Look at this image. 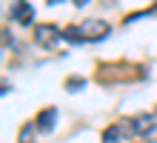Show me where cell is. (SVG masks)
Returning <instances> with one entry per match:
<instances>
[{
	"instance_id": "obj_4",
	"label": "cell",
	"mask_w": 157,
	"mask_h": 143,
	"mask_svg": "<svg viewBox=\"0 0 157 143\" xmlns=\"http://www.w3.org/2000/svg\"><path fill=\"white\" fill-rule=\"evenodd\" d=\"M57 117H60V114H57V109H54V106L43 109V112L37 114V120H34V123H37V132H52L54 123H57Z\"/></svg>"
},
{
	"instance_id": "obj_2",
	"label": "cell",
	"mask_w": 157,
	"mask_h": 143,
	"mask_svg": "<svg viewBox=\"0 0 157 143\" xmlns=\"http://www.w3.org/2000/svg\"><path fill=\"white\" fill-rule=\"evenodd\" d=\"M80 34H83V43H97L109 34V23L103 20H83L80 23Z\"/></svg>"
},
{
	"instance_id": "obj_12",
	"label": "cell",
	"mask_w": 157,
	"mask_h": 143,
	"mask_svg": "<svg viewBox=\"0 0 157 143\" xmlns=\"http://www.w3.org/2000/svg\"><path fill=\"white\" fill-rule=\"evenodd\" d=\"M151 12H157V3H154V9H151Z\"/></svg>"
},
{
	"instance_id": "obj_10",
	"label": "cell",
	"mask_w": 157,
	"mask_h": 143,
	"mask_svg": "<svg viewBox=\"0 0 157 143\" xmlns=\"http://www.w3.org/2000/svg\"><path fill=\"white\" fill-rule=\"evenodd\" d=\"M49 6H60V3H66V0H46Z\"/></svg>"
},
{
	"instance_id": "obj_1",
	"label": "cell",
	"mask_w": 157,
	"mask_h": 143,
	"mask_svg": "<svg viewBox=\"0 0 157 143\" xmlns=\"http://www.w3.org/2000/svg\"><path fill=\"white\" fill-rule=\"evenodd\" d=\"M60 40H63V32H60L54 23H40V26H34V43H37L40 49L52 52V49H57Z\"/></svg>"
},
{
	"instance_id": "obj_6",
	"label": "cell",
	"mask_w": 157,
	"mask_h": 143,
	"mask_svg": "<svg viewBox=\"0 0 157 143\" xmlns=\"http://www.w3.org/2000/svg\"><path fill=\"white\" fill-rule=\"evenodd\" d=\"M103 143H123V123H114V126L103 129Z\"/></svg>"
},
{
	"instance_id": "obj_7",
	"label": "cell",
	"mask_w": 157,
	"mask_h": 143,
	"mask_svg": "<svg viewBox=\"0 0 157 143\" xmlns=\"http://www.w3.org/2000/svg\"><path fill=\"white\" fill-rule=\"evenodd\" d=\"M34 129H37V123H26L17 135V143H34Z\"/></svg>"
},
{
	"instance_id": "obj_11",
	"label": "cell",
	"mask_w": 157,
	"mask_h": 143,
	"mask_svg": "<svg viewBox=\"0 0 157 143\" xmlns=\"http://www.w3.org/2000/svg\"><path fill=\"white\" fill-rule=\"evenodd\" d=\"M89 3V0H75V6H86Z\"/></svg>"
},
{
	"instance_id": "obj_9",
	"label": "cell",
	"mask_w": 157,
	"mask_h": 143,
	"mask_svg": "<svg viewBox=\"0 0 157 143\" xmlns=\"http://www.w3.org/2000/svg\"><path fill=\"white\" fill-rule=\"evenodd\" d=\"M83 86H86V80H83V77H69V80H66V89H69V92H80Z\"/></svg>"
},
{
	"instance_id": "obj_3",
	"label": "cell",
	"mask_w": 157,
	"mask_h": 143,
	"mask_svg": "<svg viewBox=\"0 0 157 143\" xmlns=\"http://www.w3.org/2000/svg\"><path fill=\"white\" fill-rule=\"evenodd\" d=\"M12 20L17 26H32L34 23V9L29 0H14L12 3Z\"/></svg>"
},
{
	"instance_id": "obj_5",
	"label": "cell",
	"mask_w": 157,
	"mask_h": 143,
	"mask_svg": "<svg viewBox=\"0 0 157 143\" xmlns=\"http://www.w3.org/2000/svg\"><path fill=\"white\" fill-rule=\"evenodd\" d=\"M132 132L134 135H149V132H154V117L151 114H137V117H132Z\"/></svg>"
},
{
	"instance_id": "obj_8",
	"label": "cell",
	"mask_w": 157,
	"mask_h": 143,
	"mask_svg": "<svg viewBox=\"0 0 157 143\" xmlns=\"http://www.w3.org/2000/svg\"><path fill=\"white\" fill-rule=\"evenodd\" d=\"M63 37L71 43H83V34H80V26H69V29H63Z\"/></svg>"
}]
</instances>
